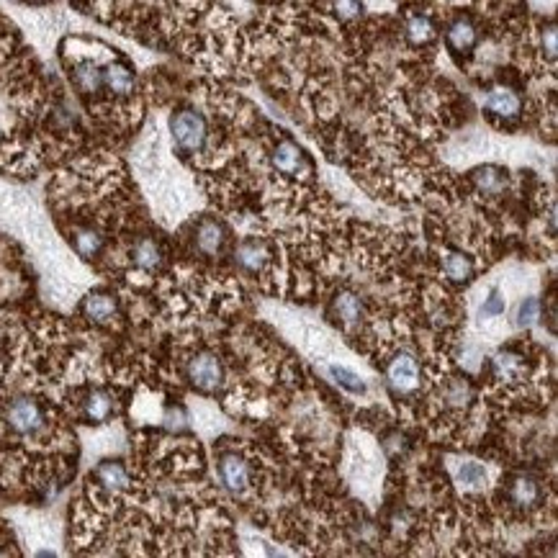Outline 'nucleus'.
I'll use <instances>...</instances> for the list:
<instances>
[{"label":"nucleus","instance_id":"20","mask_svg":"<svg viewBox=\"0 0 558 558\" xmlns=\"http://www.w3.org/2000/svg\"><path fill=\"white\" fill-rule=\"evenodd\" d=\"M443 273L448 276V281L466 283L474 276V260L466 258L463 252H448L443 258Z\"/></svg>","mask_w":558,"mask_h":558},{"label":"nucleus","instance_id":"16","mask_svg":"<svg viewBox=\"0 0 558 558\" xmlns=\"http://www.w3.org/2000/svg\"><path fill=\"white\" fill-rule=\"evenodd\" d=\"M435 36H438V26L427 13H412L404 21V39L412 47H427V44L435 42Z\"/></svg>","mask_w":558,"mask_h":558},{"label":"nucleus","instance_id":"17","mask_svg":"<svg viewBox=\"0 0 558 558\" xmlns=\"http://www.w3.org/2000/svg\"><path fill=\"white\" fill-rule=\"evenodd\" d=\"M234 260H237V265L245 268L247 273H258V270H263L265 265H268L270 247L265 245L263 240H247L237 247Z\"/></svg>","mask_w":558,"mask_h":558},{"label":"nucleus","instance_id":"3","mask_svg":"<svg viewBox=\"0 0 558 558\" xmlns=\"http://www.w3.org/2000/svg\"><path fill=\"white\" fill-rule=\"evenodd\" d=\"M103 88L111 101H129L137 93V72L132 62L114 54L111 60L103 62Z\"/></svg>","mask_w":558,"mask_h":558},{"label":"nucleus","instance_id":"18","mask_svg":"<svg viewBox=\"0 0 558 558\" xmlns=\"http://www.w3.org/2000/svg\"><path fill=\"white\" fill-rule=\"evenodd\" d=\"M471 180H474V186L481 193H486V196H499L507 188V173L502 168H497V165H484V168L474 170Z\"/></svg>","mask_w":558,"mask_h":558},{"label":"nucleus","instance_id":"8","mask_svg":"<svg viewBox=\"0 0 558 558\" xmlns=\"http://www.w3.org/2000/svg\"><path fill=\"white\" fill-rule=\"evenodd\" d=\"M188 381L201 391H214L224 381V368L211 353H198L188 360Z\"/></svg>","mask_w":558,"mask_h":558},{"label":"nucleus","instance_id":"9","mask_svg":"<svg viewBox=\"0 0 558 558\" xmlns=\"http://www.w3.org/2000/svg\"><path fill=\"white\" fill-rule=\"evenodd\" d=\"M80 312H83V317L88 319V322L106 327V324H114L116 319H119L121 306H119V299H116L111 291L98 288V291L85 296L83 304H80Z\"/></svg>","mask_w":558,"mask_h":558},{"label":"nucleus","instance_id":"15","mask_svg":"<svg viewBox=\"0 0 558 558\" xmlns=\"http://www.w3.org/2000/svg\"><path fill=\"white\" fill-rule=\"evenodd\" d=\"M507 494H510V502L515 504V507H520V510H535L540 504V499H543L538 479H533V476L528 474L515 476V479L510 481Z\"/></svg>","mask_w":558,"mask_h":558},{"label":"nucleus","instance_id":"24","mask_svg":"<svg viewBox=\"0 0 558 558\" xmlns=\"http://www.w3.org/2000/svg\"><path fill=\"white\" fill-rule=\"evenodd\" d=\"M540 317V301L538 299H525L517 309V324L520 327H533Z\"/></svg>","mask_w":558,"mask_h":558},{"label":"nucleus","instance_id":"14","mask_svg":"<svg viewBox=\"0 0 558 558\" xmlns=\"http://www.w3.org/2000/svg\"><path fill=\"white\" fill-rule=\"evenodd\" d=\"M219 476H222L224 486L232 489V492H245L247 486H250V466L237 453L222 456V461H219Z\"/></svg>","mask_w":558,"mask_h":558},{"label":"nucleus","instance_id":"4","mask_svg":"<svg viewBox=\"0 0 558 558\" xmlns=\"http://www.w3.org/2000/svg\"><path fill=\"white\" fill-rule=\"evenodd\" d=\"M116 414V396L108 389H88L80 396V420L88 425H103Z\"/></svg>","mask_w":558,"mask_h":558},{"label":"nucleus","instance_id":"11","mask_svg":"<svg viewBox=\"0 0 558 558\" xmlns=\"http://www.w3.org/2000/svg\"><path fill=\"white\" fill-rule=\"evenodd\" d=\"M93 486L106 497H116V494L129 489V471L121 461H103L98 463V468L90 476Z\"/></svg>","mask_w":558,"mask_h":558},{"label":"nucleus","instance_id":"5","mask_svg":"<svg viewBox=\"0 0 558 558\" xmlns=\"http://www.w3.org/2000/svg\"><path fill=\"white\" fill-rule=\"evenodd\" d=\"M484 111L489 119L497 121H517L522 114V98L515 88L510 85H497L489 90V96L484 101Z\"/></svg>","mask_w":558,"mask_h":558},{"label":"nucleus","instance_id":"6","mask_svg":"<svg viewBox=\"0 0 558 558\" xmlns=\"http://www.w3.org/2000/svg\"><path fill=\"white\" fill-rule=\"evenodd\" d=\"M270 162L273 168L283 175H301V173H312V160L306 157V152L301 150L294 139H281L276 142L273 152H270Z\"/></svg>","mask_w":558,"mask_h":558},{"label":"nucleus","instance_id":"21","mask_svg":"<svg viewBox=\"0 0 558 558\" xmlns=\"http://www.w3.org/2000/svg\"><path fill=\"white\" fill-rule=\"evenodd\" d=\"M330 8L340 21H355L363 13V0H332Z\"/></svg>","mask_w":558,"mask_h":558},{"label":"nucleus","instance_id":"12","mask_svg":"<svg viewBox=\"0 0 558 558\" xmlns=\"http://www.w3.org/2000/svg\"><path fill=\"white\" fill-rule=\"evenodd\" d=\"M389 386L391 389H396V391H412L414 386L420 384V363L412 358V355H407V353H402V355H396L394 360H391V366H389Z\"/></svg>","mask_w":558,"mask_h":558},{"label":"nucleus","instance_id":"25","mask_svg":"<svg viewBox=\"0 0 558 558\" xmlns=\"http://www.w3.org/2000/svg\"><path fill=\"white\" fill-rule=\"evenodd\" d=\"M502 312H504V299L497 288H494L492 294H489V299L484 301V306H481V314H484V317H499Z\"/></svg>","mask_w":558,"mask_h":558},{"label":"nucleus","instance_id":"7","mask_svg":"<svg viewBox=\"0 0 558 558\" xmlns=\"http://www.w3.org/2000/svg\"><path fill=\"white\" fill-rule=\"evenodd\" d=\"M445 44L453 57H468L479 44V26L468 16H456L445 29Z\"/></svg>","mask_w":558,"mask_h":558},{"label":"nucleus","instance_id":"2","mask_svg":"<svg viewBox=\"0 0 558 558\" xmlns=\"http://www.w3.org/2000/svg\"><path fill=\"white\" fill-rule=\"evenodd\" d=\"M170 134L180 155H201L209 142V124L204 114L191 106H180L170 114Z\"/></svg>","mask_w":558,"mask_h":558},{"label":"nucleus","instance_id":"10","mask_svg":"<svg viewBox=\"0 0 558 558\" xmlns=\"http://www.w3.org/2000/svg\"><path fill=\"white\" fill-rule=\"evenodd\" d=\"M229 242V232L219 219H201L193 232V245L201 255L206 258H216V255H222L224 247Z\"/></svg>","mask_w":558,"mask_h":558},{"label":"nucleus","instance_id":"1","mask_svg":"<svg viewBox=\"0 0 558 558\" xmlns=\"http://www.w3.org/2000/svg\"><path fill=\"white\" fill-rule=\"evenodd\" d=\"M0 420L6 425L8 432H13L16 438H39L49 425V414L39 399L34 396H13L3 404V414Z\"/></svg>","mask_w":558,"mask_h":558},{"label":"nucleus","instance_id":"13","mask_svg":"<svg viewBox=\"0 0 558 558\" xmlns=\"http://www.w3.org/2000/svg\"><path fill=\"white\" fill-rule=\"evenodd\" d=\"M129 260H132L134 268H139L142 273H152L162 265L165 260V250H162L160 240L155 237H139L134 240V245L129 247Z\"/></svg>","mask_w":558,"mask_h":558},{"label":"nucleus","instance_id":"19","mask_svg":"<svg viewBox=\"0 0 558 558\" xmlns=\"http://www.w3.org/2000/svg\"><path fill=\"white\" fill-rule=\"evenodd\" d=\"M332 312L340 322L345 324H355L360 317H363V301H360L358 294L353 291H340L332 301Z\"/></svg>","mask_w":558,"mask_h":558},{"label":"nucleus","instance_id":"23","mask_svg":"<svg viewBox=\"0 0 558 558\" xmlns=\"http://www.w3.org/2000/svg\"><path fill=\"white\" fill-rule=\"evenodd\" d=\"M330 373L337 378V384L345 386V389L355 391V394H363V391H366V384L360 381V376H355V373H353V371H348V368L332 366V368H330Z\"/></svg>","mask_w":558,"mask_h":558},{"label":"nucleus","instance_id":"22","mask_svg":"<svg viewBox=\"0 0 558 558\" xmlns=\"http://www.w3.org/2000/svg\"><path fill=\"white\" fill-rule=\"evenodd\" d=\"M458 479H461V484L471 486V489H479L486 481V471L481 463H463V466L458 468Z\"/></svg>","mask_w":558,"mask_h":558}]
</instances>
